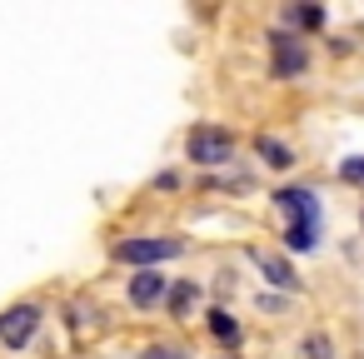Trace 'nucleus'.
<instances>
[{
  "label": "nucleus",
  "mask_w": 364,
  "mask_h": 359,
  "mask_svg": "<svg viewBox=\"0 0 364 359\" xmlns=\"http://www.w3.org/2000/svg\"><path fill=\"white\" fill-rule=\"evenodd\" d=\"M170 299V279L160 274V269H135V279H130V304L135 309H155V304H165Z\"/></svg>",
  "instance_id": "nucleus-6"
},
{
  "label": "nucleus",
  "mask_w": 364,
  "mask_h": 359,
  "mask_svg": "<svg viewBox=\"0 0 364 359\" xmlns=\"http://www.w3.org/2000/svg\"><path fill=\"white\" fill-rule=\"evenodd\" d=\"M41 329V304H11L0 314V344L6 349H26Z\"/></svg>",
  "instance_id": "nucleus-4"
},
{
  "label": "nucleus",
  "mask_w": 364,
  "mask_h": 359,
  "mask_svg": "<svg viewBox=\"0 0 364 359\" xmlns=\"http://www.w3.org/2000/svg\"><path fill=\"white\" fill-rule=\"evenodd\" d=\"M185 245L170 240V235H135L125 245H115V259L120 264H140V269H160V259H175Z\"/></svg>",
  "instance_id": "nucleus-2"
},
{
  "label": "nucleus",
  "mask_w": 364,
  "mask_h": 359,
  "mask_svg": "<svg viewBox=\"0 0 364 359\" xmlns=\"http://www.w3.org/2000/svg\"><path fill=\"white\" fill-rule=\"evenodd\" d=\"M269 65H274V80H294V75H304V65H309L304 41L289 36V31H274V36H269Z\"/></svg>",
  "instance_id": "nucleus-3"
},
{
  "label": "nucleus",
  "mask_w": 364,
  "mask_h": 359,
  "mask_svg": "<svg viewBox=\"0 0 364 359\" xmlns=\"http://www.w3.org/2000/svg\"><path fill=\"white\" fill-rule=\"evenodd\" d=\"M140 359H180V349H170V344H150V349H140Z\"/></svg>",
  "instance_id": "nucleus-15"
},
{
  "label": "nucleus",
  "mask_w": 364,
  "mask_h": 359,
  "mask_svg": "<svg viewBox=\"0 0 364 359\" xmlns=\"http://www.w3.org/2000/svg\"><path fill=\"white\" fill-rule=\"evenodd\" d=\"M259 269H264V279H269L274 289H299V274H294L284 259H274V254H259Z\"/></svg>",
  "instance_id": "nucleus-8"
},
{
  "label": "nucleus",
  "mask_w": 364,
  "mask_h": 359,
  "mask_svg": "<svg viewBox=\"0 0 364 359\" xmlns=\"http://www.w3.org/2000/svg\"><path fill=\"white\" fill-rule=\"evenodd\" d=\"M210 334H215L220 344H240V324H235L225 309H215V314H210Z\"/></svg>",
  "instance_id": "nucleus-10"
},
{
  "label": "nucleus",
  "mask_w": 364,
  "mask_h": 359,
  "mask_svg": "<svg viewBox=\"0 0 364 359\" xmlns=\"http://www.w3.org/2000/svg\"><path fill=\"white\" fill-rule=\"evenodd\" d=\"M274 210H284L289 225H314V230H319V195L304 190V185H284V190H274Z\"/></svg>",
  "instance_id": "nucleus-5"
},
{
  "label": "nucleus",
  "mask_w": 364,
  "mask_h": 359,
  "mask_svg": "<svg viewBox=\"0 0 364 359\" xmlns=\"http://www.w3.org/2000/svg\"><path fill=\"white\" fill-rule=\"evenodd\" d=\"M255 150H259V160H264V165H274V170H289V165H294V150H289L284 140H274V135H259V140H255Z\"/></svg>",
  "instance_id": "nucleus-7"
},
{
  "label": "nucleus",
  "mask_w": 364,
  "mask_h": 359,
  "mask_svg": "<svg viewBox=\"0 0 364 359\" xmlns=\"http://www.w3.org/2000/svg\"><path fill=\"white\" fill-rule=\"evenodd\" d=\"M339 180H349V185H364V160H344V165H339Z\"/></svg>",
  "instance_id": "nucleus-14"
},
{
  "label": "nucleus",
  "mask_w": 364,
  "mask_h": 359,
  "mask_svg": "<svg viewBox=\"0 0 364 359\" xmlns=\"http://www.w3.org/2000/svg\"><path fill=\"white\" fill-rule=\"evenodd\" d=\"M185 155L195 165H230L235 160V135L220 130V125H195L185 135Z\"/></svg>",
  "instance_id": "nucleus-1"
},
{
  "label": "nucleus",
  "mask_w": 364,
  "mask_h": 359,
  "mask_svg": "<svg viewBox=\"0 0 364 359\" xmlns=\"http://www.w3.org/2000/svg\"><path fill=\"white\" fill-rule=\"evenodd\" d=\"M299 359H334V344H329V334H304V344H299Z\"/></svg>",
  "instance_id": "nucleus-12"
},
{
  "label": "nucleus",
  "mask_w": 364,
  "mask_h": 359,
  "mask_svg": "<svg viewBox=\"0 0 364 359\" xmlns=\"http://www.w3.org/2000/svg\"><path fill=\"white\" fill-rule=\"evenodd\" d=\"M284 245H289V250H314V245H319V230H314V225H289V230H284Z\"/></svg>",
  "instance_id": "nucleus-11"
},
{
  "label": "nucleus",
  "mask_w": 364,
  "mask_h": 359,
  "mask_svg": "<svg viewBox=\"0 0 364 359\" xmlns=\"http://www.w3.org/2000/svg\"><path fill=\"white\" fill-rule=\"evenodd\" d=\"M284 16H289V21H299L304 31H319V26H324V11H319V6H289Z\"/></svg>",
  "instance_id": "nucleus-13"
},
{
  "label": "nucleus",
  "mask_w": 364,
  "mask_h": 359,
  "mask_svg": "<svg viewBox=\"0 0 364 359\" xmlns=\"http://www.w3.org/2000/svg\"><path fill=\"white\" fill-rule=\"evenodd\" d=\"M195 299H200V284H195V279H180V284L170 289V314H185Z\"/></svg>",
  "instance_id": "nucleus-9"
}]
</instances>
